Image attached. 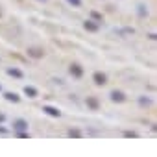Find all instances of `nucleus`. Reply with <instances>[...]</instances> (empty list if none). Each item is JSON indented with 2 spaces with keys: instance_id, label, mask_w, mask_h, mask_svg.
<instances>
[{
  "instance_id": "9b49d317",
  "label": "nucleus",
  "mask_w": 157,
  "mask_h": 157,
  "mask_svg": "<svg viewBox=\"0 0 157 157\" xmlns=\"http://www.w3.org/2000/svg\"><path fill=\"white\" fill-rule=\"evenodd\" d=\"M28 54H30V55H33V57H41V55H43L41 50H30Z\"/></svg>"
},
{
  "instance_id": "6e6552de",
  "label": "nucleus",
  "mask_w": 157,
  "mask_h": 157,
  "mask_svg": "<svg viewBox=\"0 0 157 157\" xmlns=\"http://www.w3.org/2000/svg\"><path fill=\"white\" fill-rule=\"evenodd\" d=\"M6 100H9V102H19V94L17 93H6Z\"/></svg>"
},
{
  "instance_id": "4468645a",
  "label": "nucleus",
  "mask_w": 157,
  "mask_h": 157,
  "mask_svg": "<svg viewBox=\"0 0 157 157\" xmlns=\"http://www.w3.org/2000/svg\"><path fill=\"white\" fill-rule=\"evenodd\" d=\"M0 89H2V87H0Z\"/></svg>"
},
{
  "instance_id": "9d476101",
  "label": "nucleus",
  "mask_w": 157,
  "mask_h": 157,
  "mask_svg": "<svg viewBox=\"0 0 157 157\" xmlns=\"http://www.w3.org/2000/svg\"><path fill=\"white\" fill-rule=\"evenodd\" d=\"M87 105H91L93 109H98V100L91 96V98H87Z\"/></svg>"
},
{
  "instance_id": "39448f33",
  "label": "nucleus",
  "mask_w": 157,
  "mask_h": 157,
  "mask_svg": "<svg viewBox=\"0 0 157 157\" xmlns=\"http://www.w3.org/2000/svg\"><path fill=\"white\" fill-rule=\"evenodd\" d=\"M70 74L76 76V78H80V76L83 74V70H82V67H80V65H72V67H70Z\"/></svg>"
},
{
  "instance_id": "20e7f679",
  "label": "nucleus",
  "mask_w": 157,
  "mask_h": 157,
  "mask_svg": "<svg viewBox=\"0 0 157 157\" xmlns=\"http://www.w3.org/2000/svg\"><path fill=\"white\" fill-rule=\"evenodd\" d=\"M111 100H113V102H124L126 96H124V93H120V91H113V93H111Z\"/></svg>"
},
{
  "instance_id": "0eeeda50",
  "label": "nucleus",
  "mask_w": 157,
  "mask_h": 157,
  "mask_svg": "<svg viewBox=\"0 0 157 157\" xmlns=\"http://www.w3.org/2000/svg\"><path fill=\"white\" fill-rule=\"evenodd\" d=\"M24 93H26V94L30 96V98H35V96H37V89L28 87V85H26V87H24Z\"/></svg>"
},
{
  "instance_id": "f03ea898",
  "label": "nucleus",
  "mask_w": 157,
  "mask_h": 157,
  "mask_svg": "<svg viewBox=\"0 0 157 157\" xmlns=\"http://www.w3.org/2000/svg\"><path fill=\"white\" fill-rule=\"evenodd\" d=\"M94 83L96 85H105L107 83V78H105V74H102V72H94Z\"/></svg>"
},
{
  "instance_id": "f257e3e1",
  "label": "nucleus",
  "mask_w": 157,
  "mask_h": 157,
  "mask_svg": "<svg viewBox=\"0 0 157 157\" xmlns=\"http://www.w3.org/2000/svg\"><path fill=\"white\" fill-rule=\"evenodd\" d=\"M13 129H17V131H26V129H28V122H26V120H22V118L13 120Z\"/></svg>"
},
{
  "instance_id": "1a4fd4ad",
  "label": "nucleus",
  "mask_w": 157,
  "mask_h": 157,
  "mask_svg": "<svg viewBox=\"0 0 157 157\" xmlns=\"http://www.w3.org/2000/svg\"><path fill=\"white\" fill-rule=\"evenodd\" d=\"M8 74L9 76H15V78H22V72L19 68H8Z\"/></svg>"
},
{
  "instance_id": "f8f14e48",
  "label": "nucleus",
  "mask_w": 157,
  "mask_h": 157,
  "mask_svg": "<svg viewBox=\"0 0 157 157\" xmlns=\"http://www.w3.org/2000/svg\"><path fill=\"white\" fill-rule=\"evenodd\" d=\"M68 2H72L74 6H82V2H80V0H68Z\"/></svg>"
},
{
  "instance_id": "ddd939ff",
  "label": "nucleus",
  "mask_w": 157,
  "mask_h": 157,
  "mask_svg": "<svg viewBox=\"0 0 157 157\" xmlns=\"http://www.w3.org/2000/svg\"><path fill=\"white\" fill-rule=\"evenodd\" d=\"M2 120H4V115H2V113H0V122H2Z\"/></svg>"
},
{
  "instance_id": "7ed1b4c3",
  "label": "nucleus",
  "mask_w": 157,
  "mask_h": 157,
  "mask_svg": "<svg viewBox=\"0 0 157 157\" xmlns=\"http://www.w3.org/2000/svg\"><path fill=\"white\" fill-rule=\"evenodd\" d=\"M43 111L46 115H50V116H59V115H61V111H59L57 107H52V105H44Z\"/></svg>"
},
{
  "instance_id": "423d86ee",
  "label": "nucleus",
  "mask_w": 157,
  "mask_h": 157,
  "mask_svg": "<svg viewBox=\"0 0 157 157\" xmlns=\"http://www.w3.org/2000/svg\"><path fill=\"white\" fill-rule=\"evenodd\" d=\"M83 26H85V30H89V32H96V30L100 28L98 24H94V21H85Z\"/></svg>"
}]
</instances>
